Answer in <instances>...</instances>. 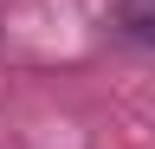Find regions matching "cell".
Listing matches in <instances>:
<instances>
[{"mask_svg":"<svg viewBox=\"0 0 155 149\" xmlns=\"http://www.w3.org/2000/svg\"><path fill=\"white\" fill-rule=\"evenodd\" d=\"M116 20H123L129 39H149L155 46V7H136V0H129V7H116Z\"/></svg>","mask_w":155,"mask_h":149,"instance_id":"1","label":"cell"}]
</instances>
